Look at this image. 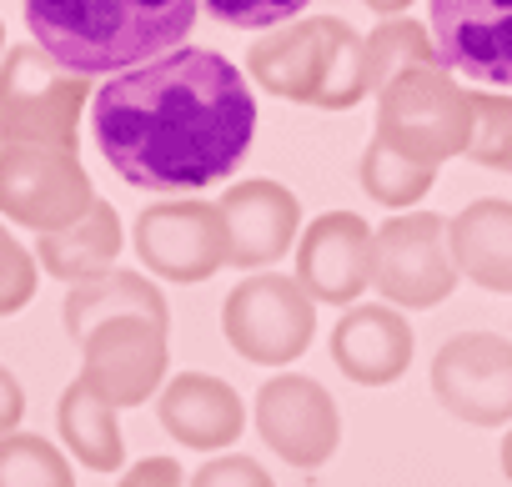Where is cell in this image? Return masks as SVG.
<instances>
[{
	"label": "cell",
	"instance_id": "1",
	"mask_svg": "<svg viewBox=\"0 0 512 487\" xmlns=\"http://www.w3.org/2000/svg\"><path fill=\"white\" fill-rule=\"evenodd\" d=\"M91 126L126 186L181 196L236 176L256 136V101L236 61L181 46L111 76L91 101Z\"/></svg>",
	"mask_w": 512,
	"mask_h": 487
},
{
	"label": "cell",
	"instance_id": "2",
	"mask_svg": "<svg viewBox=\"0 0 512 487\" xmlns=\"http://www.w3.org/2000/svg\"><path fill=\"white\" fill-rule=\"evenodd\" d=\"M26 26L76 76H121L186 46L196 0H26Z\"/></svg>",
	"mask_w": 512,
	"mask_h": 487
},
{
	"label": "cell",
	"instance_id": "3",
	"mask_svg": "<svg viewBox=\"0 0 512 487\" xmlns=\"http://www.w3.org/2000/svg\"><path fill=\"white\" fill-rule=\"evenodd\" d=\"M472 91L447 71H407L387 91H377V141H387L397 156L437 171L452 156L472 151Z\"/></svg>",
	"mask_w": 512,
	"mask_h": 487
},
{
	"label": "cell",
	"instance_id": "4",
	"mask_svg": "<svg viewBox=\"0 0 512 487\" xmlns=\"http://www.w3.org/2000/svg\"><path fill=\"white\" fill-rule=\"evenodd\" d=\"M91 96V76L66 71L36 41L0 56V146H66L76 151V126Z\"/></svg>",
	"mask_w": 512,
	"mask_h": 487
},
{
	"label": "cell",
	"instance_id": "5",
	"mask_svg": "<svg viewBox=\"0 0 512 487\" xmlns=\"http://www.w3.org/2000/svg\"><path fill=\"white\" fill-rule=\"evenodd\" d=\"M221 332L256 367H292L317 337V302L297 277L251 272L221 302Z\"/></svg>",
	"mask_w": 512,
	"mask_h": 487
},
{
	"label": "cell",
	"instance_id": "6",
	"mask_svg": "<svg viewBox=\"0 0 512 487\" xmlns=\"http://www.w3.org/2000/svg\"><path fill=\"white\" fill-rule=\"evenodd\" d=\"M96 186L66 146H0V216L36 236L76 226L96 206Z\"/></svg>",
	"mask_w": 512,
	"mask_h": 487
},
{
	"label": "cell",
	"instance_id": "7",
	"mask_svg": "<svg viewBox=\"0 0 512 487\" xmlns=\"http://www.w3.org/2000/svg\"><path fill=\"white\" fill-rule=\"evenodd\" d=\"M457 262L447 247V221L432 211H397L377 226V257H372V287L387 307L427 312L452 297Z\"/></svg>",
	"mask_w": 512,
	"mask_h": 487
},
{
	"label": "cell",
	"instance_id": "8",
	"mask_svg": "<svg viewBox=\"0 0 512 487\" xmlns=\"http://www.w3.org/2000/svg\"><path fill=\"white\" fill-rule=\"evenodd\" d=\"M136 257L146 272L166 282H211L221 267H231V231L216 201L201 196H166L136 216Z\"/></svg>",
	"mask_w": 512,
	"mask_h": 487
},
{
	"label": "cell",
	"instance_id": "9",
	"mask_svg": "<svg viewBox=\"0 0 512 487\" xmlns=\"http://www.w3.org/2000/svg\"><path fill=\"white\" fill-rule=\"evenodd\" d=\"M432 397L467 427L512 422V342L497 332H457L432 357Z\"/></svg>",
	"mask_w": 512,
	"mask_h": 487
},
{
	"label": "cell",
	"instance_id": "10",
	"mask_svg": "<svg viewBox=\"0 0 512 487\" xmlns=\"http://www.w3.org/2000/svg\"><path fill=\"white\" fill-rule=\"evenodd\" d=\"M251 417L262 442L292 467H322L342 442V412L332 392L302 372H277L272 382H262Z\"/></svg>",
	"mask_w": 512,
	"mask_h": 487
},
{
	"label": "cell",
	"instance_id": "11",
	"mask_svg": "<svg viewBox=\"0 0 512 487\" xmlns=\"http://www.w3.org/2000/svg\"><path fill=\"white\" fill-rule=\"evenodd\" d=\"M166 327L151 317H116L101 322L86 342H81V377L121 412V407H141L156 397V387H166Z\"/></svg>",
	"mask_w": 512,
	"mask_h": 487
},
{
	"label": "cell",
	"instance_id": "12",
	"mask_svg": "<svg viewBox=\"0 0 512 487\" xmlns=\"http://www.w3.org/2000/svg\"><path fill=\"white\" fill-rule=\"evenodd\" d=\"M377 231L357 211H322L297 241V282L317 307H357L372 287Z\"/></svg>",
	"mask_w": 512,
	"mask_h": 487
},
{
	"label": "cell",
	"instance_id": "13",
	"mask_svg": "<svg viewBox=\"0 0 512 487\" xmlns=\"http://www.w3.org/2000/svg\"><path fill=\"white\" fill-rule=\"evenodd\" d=\"M432 41L447 71L512 91V0H432Z\"/></svg>",
	"mask_w": 512,
	"mask_h": 487
},
{
	"label": "cell",
	"instance_id": "14",
	"mask_svg": "<svg viewBox=\"0 0 512 487\" xmlns=\"http://www.w3.org/2000/svg\"><path fill=\"white\" fill-rule=\"evenodd\" d=\"M221 216L231 231V267L262 272L272 262H282L297 247L302 231V201L297 191H287L272 176H251V181H231L221 191Z\"/></svg>",
	"mask_w": 512,
	"mask_h": 487
},
{
	"label": "cell",
	"instance_id": "15",
	"mask_svg": "<svg viewBox=\"0 0 512 487\" xmlns=\"http://www.w3.org/2000/svg\"><path fill=\"white\" fill-rule=\"evenodd\" d=\"M417 337L407 317L387 302H357L332 327V362L357 387H387L412 367Z\"/></svg>",
	"mask_w": 512,
	"mask_h": 487
},
{
	"label": "cell",
	"instance_id": "16",
	"mask_svg": "<svg viewBox=\"0 0 512 487\" xmlns=\"http://www.w3.org/2000/svg\"><path fill=\"white\" fill-rule=\"evenodd\" d=\"M156 417L161 427L196 452H221L241 437L246 427V402L236 397L231 382L211 377V372H176L161 397H156Z\"/></svg>",
	"mask_w": 512,
	"mask_h": 487
},
{
	"label": "cell",
	"instance_id": "17",
	"mask_svg": "<svg viewBox=\"0 0 512 487\" xmlns=\"http://www.w3.org/2000/svg\"><path fill=\"white\" fill-rule=\"evenodd\" d=\"M246 71H251L256 86L282 96V101L317 106L322 81H327V31H322V16L317 21H292V26H277L267 36H256L251 51H246Z\"/></svg>",
	"mask_w": 512,
	"mask_h": 487
},
{
	"label": "cell",
	"instance_id": "18",
	"mask_svg": "<svg viewBox=\"0 0 512 487\" xmlns=\"http://www.w3.org/2000/svg\"><path fill=\"white\" fill-rule=\"evenodd\" d=\"M447 247L467 282L512 297V201H467L457 216H447Z\"/></svg>",
	"mask_w": 512,
	"mask_h": 487
},
{
	"label": "cell",
	"instance_id": "19",
	"mask_svg": "<svg viewBox=\"0 0 512 487\" xmlns=\"http://www.w3.org/2000/svg\"><path fill=\"white\" fill-rule=\"evenodd\" d=\"M116 257H121V216H116L111 201H96V206H91L76 226H66V231L36 236V262H41L51 277L71 282V287L116 272Z\"/></svg>",
	"mask_w": 512,
	"mask_h": 487
},
{
	"label": "cell",
	"instance_id": "20",
	"mask_svg": "<svg viewBox=\"0 0 512 487\" xmlns=\"http://www.w3.org/2000/svg\"><path fill=\"white\" fill-rule=\"evenodd\" d=\"M61 317H66V332L76 342H86L101 322H116V317H151V322L171 327V312H166L161 287L146 282L141 272H121V267L106 272V277H91V282L71 287Z\"/></svg>",
	"mask_w": 512,
	"mask_h": 487
},
{
	"label": "cell",
	"instance_id": "21",
	"mask_svg": "<svg viewBox=\"0 0 512 487\" xmlns=\"http://www.w3.org/2000/svg\"><path fill=\"white\" fill-rule=\"evenodd\" d=\"M56 427H61V442L66 452L91 467V472H116L126 462V437H121V422H116V407L86 382L76 377L61 402H56Z\"/></svg>",
	"mask_w": 512,
	"mask_h": 487
},
{
	"label": "cell",
	"instance_id": "22",
	"mask_svg": "<svg viewBox=\"0 0 512 487\" xmlns=\"http://www.w3.org/2000/svg\"><path fill=\"white\" fill-rule=\"evenodd\" d=\"M432 66H442V51H437V41H432V31L422 21L397 16V21H382L367 36V81H372V96L387 91L397 76L432 71Z\"/></svg>",
	"mask_w": 512,
	"mask_h": 487
},
{
	"label": "cell",
	"instance_id": "23",
	"mask_svg": "<svg viewBox=\"0 0 512 487\" xmlns=\"http://www.w3.org/2000/svg\"><path fill=\"white\" fill-rule=\"evenodd\" d=\"M322 31H327V81H322L317 111H347V106H357V101L372 96V81H367V36H357L342 16H322Z\"/></svg>",
	"mask_w": 512,
	"mask_h": 487
},
{
	"label": "cell",
	"instance_id": "24",
	"mask_svg": "<svg viewBox=\"0 0 512 487\" xmlns=\"http://www.w3.org/2000/svg\"><path fill=\"white\" fill-rule=\"evenodd\" d=\"M357 176H362V191H367L377 206H392V211L417 206V201L432 191V181H437V171H427V166L397 156V151H392L387 141H377V136L367 141Z\"/></svg>",
	"mask_w": 512,
	"mask_h": 487
},
{
	"label": "cell",
	"instance_id": "25",
	"mask_svg": "<svg viewBox=\"0 0 512 487\" xmlns=\"http://www.w3.org/2000/svg\"><path fill=\"white\" fill-rule=\"evenodd\" d=\"M0 487H76V472L41 432H11L0 437Z\"/></svg>",
	"mask_w": 512,
	"mask_h": 487
},
{
	"label": "cell",
	"instance_id": "26",
	"mask_svg": "<svg viewBox=\"0 0 512 487\" xmlns=\"http://www.w3.org/2000/svg\"><path fill=\"white\" fill-rule=\"evenodd\" d=\"M472 161L487 171H512V96L472 91Z\"/></svg>",
	"mask_w": 512,
	"mask_h": 487
},
{
	"label": "cell",
	"instance_id": "27",
	"mask_svg": "<svg viewBox=\"0 0 512 487\" xmlns=\"http://www.w3.org/2000/svg\"><path fill=\"white\" fill-rule=\"evenodd\" d=\"M211 11V21L221 26H236V31H277V26H292L312 0H201Z\"/></svg>",
	"mask_w": 512,
	"mask_h": 487
},
{
	"label": "cell",
	"instance_id": "28",
	"mask_svg": "<svg viewBox=\"0 0 512 487\" xmlns=\"http://www.w3.org/2000/svg\"><path fill=\"white\" fill-rule=\"evenodd\" d=\"M36 297V257L0 221V317H16Z\"/></svg>",
	"mask_w": 512,
	"mask_h": 487
},
{
	"label": "cell",
	"instance_id": "29",
	"mask_svg": "<svg viewBox=\"0 0 512 487\" xmlns=\"http://www.w3.org/2000/svg\"><path fill=\"white\" fill-rule=\"evenodd\" d=\"M186 487H277L272 472L256 462V457H241V452H216L211 462L196 467V477Z\"/></svg>",
	"mask_w": 512,
	"mask_h": 487
},
{
	"label": "cell",
	"instance_id": "30",
	"mask_svg": "<svg viewBox=\"0 0 512 487\" xmlns=\"http://www.w3.org/2000/svg\"><path fill=\"white\" fill-rule=\"evenodd\" d=\"M116 487H186V472L176 457H141L121 472Z\"/></svg>",
	"mask_w": 512,
	"mask_h": 487
},
{
	"label": "cell",
	"instance_id": "31",
	"mask_svg": "<svg viewBox=\"0 0 512 487\" xmlns=\"http://www.w3.org/2000/svg\"><path fill=\"white\" fill-rule=\"evenodd\" d=\"M21 417H26V392L11 367H0V437H11L21 427Z\"/></svg>",
	"mask_w": 512,
	"mask_h": 487
},
{
	"label": "cell",
	"instance_id": "32",
	"mask_svg": "<svg viewBox=\"0 0 512 487\" xmlns=\"http://www.w3.org/2000/svg\"><path fill=\"white\" fill-rule=\"evenodd\" d=\"M362 6H367V11H377V16H387V21H397V16L412 6V0H362Z\"/></svg>",
	"mask_w": 512,
	"mask_h": 487
},
{
	"label": "cell",
	"instance_id": "33",
	"mask_svg": "<svg viewBox=\"0 0 512 487\" xmlns=\"http://www.w3.org/2000/svg\"><path fill=\"white\" fill-rule=\"evenodd\" d=\"M497 457H502V472H507V482H512V427H507V437H502V452H497Z\"/></svg>",
	"mask_w": 512,
	"mask_h": 487
},
{
	"label": "cell",
	"instance_id": "34",
	"mask_svg": "<svg viewBox=\"0 0 512 487\" xmlns=\"http://www.w3.org/2000/svg\"><path fill=\"white\" fill-rule=\"evenodd\" d=\"M0 46H6V26H0Z\"/></svg>",
	"mask_w": 512,
	"mask_h": 487
}]
</instances>
